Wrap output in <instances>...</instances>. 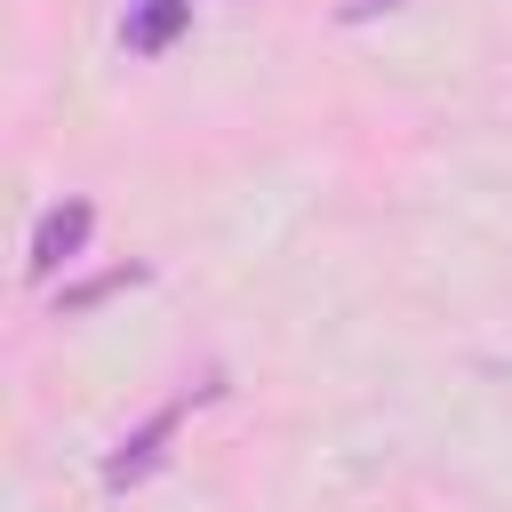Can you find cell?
<instances>
[{
	"instance_id": "4",
	"label": "cell",
	"mask_w": 512,
	"mask_h": 512,
	"mask_svg": "<svg viewBox=\"0 0 512 512\" xmlns=\"http://www.w3.org/2000/svg\"><path fill=\"white\" fill-rule=\"evenodd\" d=\"M392 8H408V0H336V24H376Z\"/></svg>"
},
{
	"instance_id": "1",
	"label": "cell",
	"mask_w": 512,
	"mask_h": 512,
	"mask_svg": "<svg viewBox=\"0 0 512 512\" xmlns=\"http://www.w3.org/2000/svg\"><path fill=\"white\" fill-rule=\"evenodd\" d=\"M216 392V384H208ZM208 392H184V400H168V408H152L112 456H104V488H136V480H152L160 472V456H168V440H176V424H184V408L192 400H208Z\"/></svg>"
},
{
	"instance_id": "2",
	"label": "cell",
	"mask_w": 512,
	"mask_h": 512,
	"mask_svg": "<svg viewBox=\"0 0 512 512\" xmlns=\"http://www.w3.org/2000/svg\"><path fill=\"white\" fill-rule=\"evenodd\" d=\"M88 232H96V208H88V200H56V208H40L32 248H24V272H32V280H48L56 264H72V256L88 248Z\"/></svg>"
},
{
	"instance_id": "3",
	"label": "cell",
	"mask_w": 512,
	"mask_h": 512,
	"mask_svg": "<svg viewBox=\"0 0 512 512\" xmlns=\"http://www.w3.org/2000/svg\"><path fill=\"white\" fill-rule=\"evenodd\" d=\"M184 24H192V0H128L120 40H128V56H160V48H176Z\"/></svg>"
}]
</instances>
